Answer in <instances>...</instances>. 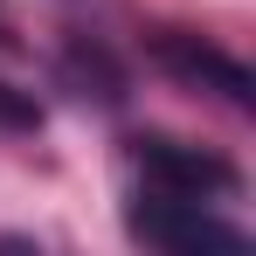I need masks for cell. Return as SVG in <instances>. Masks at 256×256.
<instances>
[{
  "instance_id": "cell-1",
  "label": "cell",
  "mask_w": 256,
  "mask_h": 256,
  "mask_svg": "<svg viewBox=\"0 0 256 256\" xmlns=\"http://www.w3.org/2000/svg\"><path fill=\"white\" fill-rule=\"evenodd\" d=\"M125 236L166 256H236L250 242L236 222L214 214V201H187V194H132Z\"/></svg>"
},
{
  "instance_id": "cell-2",
  "label": "cell",
  "mask_w": 256,
  "mask_h": 256,
  "mask_svg": "<svg viewBox=\"0 0 256 256\" xmlns=\"http://www.w3.org/2000/svg\"><path fill=\"white\" fill-rule=\"evenodd\" d=\"M132 180H138V194L222 201V194H236V180H242V173L228 166L222 152L187 146V138H173V132H138V138H132Z\"/></svg>"
},
{
  "instance_id": "cell-3",
  "label": "cell",
  "mask_w": 256,
  "mask_h": 256,
  "mask_svg": "<svg viewBox=\"0 0 256 256\" xmlns=\"http://www.w3.org/2000/svg\"><path fill=\"white\" fill-rule=\"evenodd\" d=\"M152 56H160V70L166 76H180V84H194V90H214L228 111H250L256 104V84H250V70L228 56V48H214L208 35H187V28H160L152 35Z\"/></svg>"
},
{
  "instance_id": "cell-4",
  "label": "cell",
  "mask_w": 256,
  "mask_h": 256,
  "mask_svg": "<svg viewBox=\"0 0 256 256\" xmlns=\"http://www.w3.org/2000/svg\"><path fill=\"white\" fill-rule=\"evenodd\" d=\"M0 132H42V104H35L28 90L0 84Z\"/></svg>"
}]
</instances>
